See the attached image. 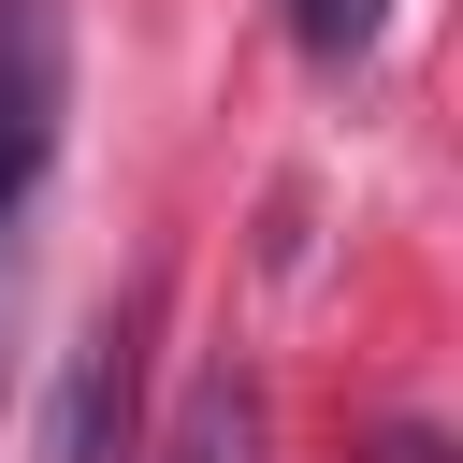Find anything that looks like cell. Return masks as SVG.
<instances>
[{
    "instance_id": "1",
    "label": "cell",
    "mask_w": 463,
    "mask_h": 463,
    "mask_svg": "<svg viewBox=\"0 0 463 463\" xmlns=\"http://www.w3.org/2000/svg\"><path fill=\"white\" fill-rule=\"evenodd\" d=\"M145 333H159V289L87 318V347L58 376V420H43V463H145Z\"/></svg>"
},
{
    "instance_id": "2",
    "label": "cell",
    "mask_w": 463,
    "mask_h": 463,
    "mask_svg": "<svg viewBox=\"0 0 463 463\" xmlns=\"http://www.w3.org/2000/svg\"><path fill=\"white\" fill-rule=\"evenodd\" d=\"M58 116H72V0H0V246L58 159Z\"/></svg>"
},
{
    "instance_id": "3",
    "label": "cell",
    "mask_w": 463,
    "mask_h": 463,
    "mask_svg": "<svg viewBox=\"0 0 463 463\" xmlns=\"http://www.w3.org/2000/svg\"><path fill=\"white\" fill-rule=\"evenodd\" d=\"M260 449H275V405H260L246 362H203V376L174 391V420L145 434V463H260Z\"/></svg>"
},
{
    "instance_id": "4",
    "label": "cell",
    "mask_w": 463,
    "mask_h": 463,
    "mask_svg": "<svg viewBox=\"0 0 463 463\" xmlns=\"http://www.w3.org/2000/svg\"><path fill=\"white\" fill-rule=\"evenodd\" d=\"M376 29H391V0H289V43H304L318 72H347V58H376Z\"/></svg>"
}]
</instances>
